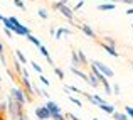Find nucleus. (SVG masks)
Listing matches in <instances>:
<instances>
[{
	"mask_svg": "<svg viewBox=\"0 0 133 120\" xmlns=\"http://www.w3.org/2000/svg\"><path fill=\"white\" fill-rule=\"evenodd\" d=\"M52 9H54V10H59V12H61L62 15H64L66 19H68L69 22L72 24V26H76L74 12H72V9H71V7H68L66 3H61V2H54V3H52Z\"/></svg>",
	"mask_w": 133,
	"mask_h": 120,
	"instance_id": "f257e3e1",
	"label": "nucleus"
},
{
	"mask_svg": "<svg viewBox=\"0 0 133 120\" xmlns=\"http://www.w3.org/2000/svg\"><path fill=\"white\" fill-rule=\"evenodd\" d=\"M10 97H12L14 100L17 101V103H22V105L27 101V100H25V95H24V91H22V88H20V86H17V88L14 86L12 91H10Z\"/></svg>",
	"mask_w": 133,
	"mask_h": 120,
	"instance_id": "f03ea898",
	"label": "nucleus"
},
{
	"mask_svg": "<svg viewBox=\"0 0 133 120\" xmlns=\"http://www.w3.org/2000/svg\"><path fill=\"white\" fill-rule=\"evenodd\" d=\"M93 64L96 66V68L99 69V71L103 73V75L106 76V78H111V76L115 75V73H113V69H110V68H108L106 64H103V63H101V61H93Z\"/></svg>",
	"mask_w": 133,
	"mask_h": 120,
	"instance_id": "7ed1b4c3",
	"label": "nucleus"
},
{
	"mask_svg": "<svg viewBox=\"0 0 133 120\" xmlns=\"http://www.w3.org/2000/svg\"><path fill=\"white\" fill-rule=\"evenodd\" d=\"M10 31H12L14 34H17V36H27V34L30 32L29 29H27L25 26H22V24H15V26H10Z\"/></svg>",
	"mask_w": 133,
	"mask_h": 120,
	"instance_id": "20e7f679",
	"label": "nucleus"
},
{
	"mask_svg": "<svg viewBox=\"0 0 133 120\" xmlns=\"http://www.w3.org/2000/svg\"><path fill=\"white\" fill-rule=\"evenodd\" d=\"M36 117L39 118V120H47L49 117H51V112L47 110V107H37L36 108Z\"/></svg>",
	"mask_w": 133,
	"mask_h": 120,
	"instance_id": "39448f33",
	"label": "nucleus"
},
{
	"mask_svg": "<svg viewBox=\"0 0 133 120\" xmlns=\"http://www.w3.org/2000/svg\"><path fill=\"white\" fill-rule=\"evenodd\" d=\"M96 42H98V44H99L101 47H103V49H104V51H106L110 56H113V58H118V51L113 47V46H110V44H104V42L101 41V39H98V37H96Z\"/></svg>",
	"mask_w": 133,
	"mask_h": 120,
	"instance_id": "423d86ee",
	"label": "nucleus"
},
{
	"mask_svg": "<svg viewBox=\"0 0 133 120\" xmlns=\"http://www.w3.org/2000/svg\"><path fill=\"white\" fill-rule=\"evenodd\" d=\"M79 29H81V31H83V32H84L88 37H91V39H96V34H94V31L91 29L88 24H81V26H79Z\"/></svg>",
	"mask_w": 133,
	"mask_h": 120,
	"instance_id": "0eeeda50",
	"label": "nucleus"
},
{
	"mask_svg": "<svg viewBox=\"0 0 133 120\" xmlns=\"http://www.w3.org/2000/svg\"><path fill=\"white\" fill-rule=\"evenodd\" d=\"M115 9H116V5L113 2H103L98 7V10H101V12H104V10H115Z\"/></svg>",
	"mask_w": 133,
	"mask_h": 120,
	"instance_id": "6e6552de",
	"label": "nucleus"
},
{
	"mask_svg": "<svg viewBox=\"0 0 133 120\" xmlns=\"http://www.w3.org/2000/svg\"><path fill=\"white\" fill-rule=\"evenodd\" d=\"M45 107H47V110H49V112H51V115H52V113H57V112H61L59 105H57V103H54V101H47V103H45Z\"/></svg>",
	"mask_w": 133,
	"mask_h": 120,
	"instance_id": "1a4fd4ad",
	"label": "nucleus"
},
{
	"mask_svg": "<svg viewBox=\"0 0 133 120\" xmlns=\"http://www.w3.org/2000/svg\"><path fill=\"white\" fill-rule=\"evenodd\" d=\"M88 78H89V85H91L93 88H98V86L101 85V83H99V80L94 76V73H93V71H89V73H88Z\"/></svg>",
	"mask_w": 133,
	"mask_h": 120,
	"instance_id": "9d476101",
	"label": "nucleus"
},
{
	"mask_svg": "<svg viewBox=\"0 0 133 120\" xmlns=\"http://www.w3.org/2000/svg\"><path fill=\"white\" fill-rule=\"evenodd\" d=\"M71 64H72V68H79V66H81V61H79V58H78V51H72V54H71Z\"/></svg>",
	"mask_w": 133,
	"mask_h": 120,
	"instance_id": "9b49d317",
	"label": "nucleus"
},
{
	"mask_svg": "<svg viewBox=\"0 0 133 120\" xmlns=\"http://www.w3.org/2000/svg\"><path fill=\"white\" fill-rule=\"evenodd\" d=\"M0 61H2V66H9V63H7V58H5V46L0 42Z\"/></svg>",
	"mask_w": 133,
	"mask_h": 120,
	"instance_id": "f8f14e48",
	"label": "nucleus"
},
{
	"mask_svg": "<svg viewBox=\"0 0 133 120\" xmlns=\"http://www.w3.org/2000/svg\"><path fill=\"white\" fill-rule=\"evenodd\" d=\"M78 58H79V61H81V66H83V68L89 66V63H88V59H86V54L83 52V49H79V51H78Z\"/></svg>",
	"mask_w": 133,
	"mask_h": 120,
	"instance_id": "ddd939ff",
	"label": "nucleus"
},
{
	"mask_svg": "<svg viewBox=\"0 0 133 120\" xmlns=\"http://www.w3.org/2000/svg\"><path fill=\"white\" fill-rule=\"evenodd\" d=\"M62 34H72V31H71V29H66V27H59V29H57V32L54 34V36H56V39H61V36H62Z\"/></svg>",
	"mask_w": 133,
	"mask_h": 120,
	"instance_id": "4468645a",
	"label": "nucleus"
},
{
	"mask_svg": "<svg viewBox=\"0 0 133 120\" xmlns=\"http://www.w3.org/2000/svg\"><path fill=\"white\" fill-rule=\"evenodd\" d=\"M98 107H99L101 108V110H103V112H106V113H113V112H115V107H113V105H108V103H101V105H98Z\"/></svg>",
	"mask_w": 133,
	"mask_h": 120,
	"instance_id": "2eb2a0df",
	"label": "nucleus"
},
{
	"mask_svg": "<svg viewBox=\"0 0 133 120\" xmlns=\"http://www.w3.org/2000/svg\"><path fill=\"white\" fill-rule=\"evenodd\" d=\"M111 115H113L115 120H128V118H130L127 113H121V112H113Z\"/></svg>",
	"mask_w": 133,
	"mask_h": 120,
	"instance_id": "dca6fc26",
	"label": "nucleus"
},
{
	"mask_svg": "<svg viewBox=\"0 0 133 120\" xmlns=\"http://www.w3.org/2000/svg\"><path fill=\"white\" fill-rule=\"evenodd\" d=\"M101 41H103L104 44H110V46H113V47H116V42H115V39H111L110 36H104Z\"/></svg>",
	"mask_w": 133,
	"mask_h": 120,
	"instance_id": "f3484780",
	"label": "nucleus"
},
{
	"mask_svg": "<svg viewBox=\"0 0 133 120\" xmlns=\"http://www.w3.org/2000/svg\"><path fill=\"white\" fill-rule=\"evenodd\" d=\"M25 37H27V39H29L30 42H32V44H34V46H41V41H39V39H37V37H34V36H32V34H30V32H29V34H27V36H25Z\"/></svg>",
	"mask_w": 133,
	"mask_h": 120,
	"instance_id": "a211bd4d",
	"label": "nucleus"
},
{
	"mask_svg": "<svg viewBox=\"0 0 133 120\" xmlns=\"http://www.w3.org/2000/svg\"><path fill=\"white\" fill-rule=\"evenodd\" d=\"M37 47H39V52H41V54L44 56L45 59H47V58H51V56H49V51L45 49V46H42V44H41V46H37Z\"/></svg>",
	"mask_w": 133,
	"mask_h": 120,
	"instance_id": "6ab92c4d",
	"label": "nucleus"
},
{
	"mask_svg": "<svg viewBox=\"0 0 133 120\" xmlns=\"http://www.w3.org/2000/svg\"><path fill=\"white\" fill-rule=\"evenodd\" d=\"M14 54H15V56H17V59H19V61H20V63H27V58H25V56H24V54H22V52H20V51H19V49H17V51H15V52H14Z\"/></svg>",
	"mask_w": 133,
	"mask_h": 120,
	"instance_id": "aec40b11",
	"label": "nucleus"
},
{
	"mask_svg": "<svg viewBox=\"0 0 133 120\" xmlns=\"http://www.w3.org/2000/svg\"><path fill=\"white\" fill-rule=\"evenodd\" d=\"M54 73L57 75V78H59V80H64V76H66V75H64V71H62L61 68H56V66H54Z\"/></svg>",
	"mask_w": 133,
	"mask_h": 120,
	"instance_id": "412c9836",
	"label": "nucleus"
},
{
	"mask_svg": "<svg viewBox=\"0 0 133 120\" xmlns=\"http://www.w3.org/2000/svg\"><path fill=\"white\" fill-rule=\"evenodd\" d=\"M51 117H52V120H68V118L64 117V115L61 113V112H57V113H52Z\"/></svg>",
	"mask_w": 133,
	"mask_h": 120,
	"instance_id": "4be33fe9",
	"label": "nucleus"
},
{
	"mask_svg": "<svg viewBox=\"0 0 133 120\" xmlns=\"http://www.w3.org/2000/svg\"><path fill=\"white\" fill-rule=\"evenodd\" d=\"M30 66H32V68H34V71H37V73H39V75H41V73H42V68H41V66L37 64L36 61H30Z\"/></svg>",
	"mask_w": 133,
	"mask_h": 120,
	"instance_id": "5701e85b",
	"label": "nucleus"
},
{
	"mask_svg": "<svg viewBox=\"0 0 133 120\" xmlns=\"http://www.w3.org/2000/svg\"><path fill=\"white\" fill-rule=\"evenodd\" d=\"M37 14H39V17H42V19H47V17H49V14H47V10H45V9H39V10H37Z\"/></svg>",
	"mask_w": 133,
	"mask_h": 120,
	"instance_id": "b1692460",
	"label": "nucleus"
},
{
	"mask_svg": "<svg viewBox=\"0 0 133 120\" xmlns=\"http://www.w3.org/2000/svg\"><path fill=\"white\" fill-rule=\"evenodd\" d=\"M69 101H72V103L76 105V107H79V108H83V103L78 100V98H74V97H69Z\"/></svg>",
	"mask_w": 133,
	"mask_h": 120,
	"instance_id": "393cba45",
	"label": "nucleus"
},
{
	"mask_svg": "<svg viewBox=\"0 0 133 120\" xmlns=\"http://www.w3.org/2000/svg\"><path fill=\"white\" fill-rule=\"evenodd\" d=\"M83 7H84V0H79V2L76 3V7H72V12H74V10H81Z\"/></svg>",
	"mask_w": 133,
	"mask_h": 120,
	"instance_id": "a878e982",
	"label": "nucleus"
},
{
	"mask_svg": "<svg viewBox=\"0 0 133 120\" xmlns=\"http://www.w3.org/2000/svg\"><path fill=\"white\" fill-rule=\"evenodd\" d=\"M39 80H41V83L44 85V86H49V80L45 78V76L42 75V73H41V76H39Z\"/></svg>",
	"mask_w": 133,
	"mask_h": 120,
	"instance_id": "bb28decb",
	"label": "nucleus"
},
{
	"mask_svg": "<svg viewBox=\"0 0 133 120\" xmlns=\"http://www.w3.org/2000/svg\"><path fill=\"white\" fill-rule=\"evenodd\" d=\"M14 3H15V5L19 7L20 10H25V5H24V2H22V0H14Z\"/></svg>",
	"mask_w": 133,
	"mask_h": 120,
	"instance_id": "cd10ccee",
	"label": "nucleus"
},
{
	"mask_svg": "<svg viewBox=\"0 0 133 120\" xmlns=\"http://www.w3.org/2000/svg\"><path fill=\"white\" fill-rule=\"evenodd\" d=\"M125 112H127V115L130 118H133V107H125Z\"/></svg>",
	"mask_w": 133,
	"mask_h": 120,
	"instance_id": "c85d7f7f",
	"label": "nucleus"
},
{
	"mask_svg": "<svg viewBox=\"0 0 133 120\" xmlns=\"http://www.w3.org/2000/svg\"><path fill=\"white\" fill-rule=\"evenodd\" d=\"M111 91H113L115 95H120L121 90H120V86H118V85H113V86H111Z\"/></svg>",
	"mask_w": 133,
	"mask_h": 120,
	"instance_id": "c756f323",
	"label": "nucleus"
},
{
	"mask_svg": "<svg viewBox=\"0 0 133 120\" xmlns=\"http://www.w3.org/2000/svg\"><path fill=\"white\" fill-rule=\"evenodd\" d=\"M5 36H7V37H12V36H14V32H12L10 29H7V27H5Z\"/></svg>",
	"mask_w": 133,
	"mask_h": 120,
	"instance_id": "7c9ffc66",
	"label": "nucleus"
},
{
	"mask_svg": "<svg viewBox=\"0 0 133 120\" xmlns=\"http://www.w3.org/2000/svg\"><path fill=\"white\" fill-rule=\"evenodd\" d=\"M22 76L24 78H29V71H27V69H22Z\"/></svg>",
	"mask_w": 133,
	"mask_h": 120,
	"instance_id": "2f4dec72",
	"label": "nucleus"
},
{
	"mask_svg": "<svg viewBox=\"0 0 133 120\" xmlns=\"http://www.w3.org/2000/svg\"><path fill=\"white\" fill-rule=\"evenodd\" d=\"M120 2L127 3V5H133V0H120Z\"/></svg>",
	"mask_w": 133,
	"mask_h": 120,
	"instance_id": "473e14b6",
	"label": "nucleus"
},
{
	"mask_svg": "<svg viewBox=\"0 0 133 120\" xmlns=\"http://www.w3.org/2000/svg\"><path fill=\"white\" fill-rule=\"evenodd\" d=\"M15 120H27V115H25V113H24V115H20V117H17Z\"/></svg>",
	"mask_w": 133,
	"mask_h": 120,
	"instance_id": "72a5a7b5",
	"label": "nucleus"
},
{
	"mask_svg": "<svg viewBox=\"0 0 133 120\" xmlns=\"http://www.w3.org/2000/svg\"><path fill=\"white\" fill-rule=\"evenodd\" d=\"M127 14H128V15H133V9H128V10H127Z\"/></svg>",
	"mask_w": 133,
	"mask_h": 120,
	"instance_id": "f704fd0d",
	"label": "nucleus"
},
{
	"mask_svg": "<svg viewBox=\"0 0 133 120\" xmlns=\"http://www.w3.org/2000/svg\"><path fill=\"white\" fill-rule=\"evenodd\" d=\"M59 2H61V3H66V5H68V2H69V0H59Z\"/></svg>",
	"mask_w": 133,
	"mask_h": 120,
	"instance_id": "c9c22d12",
	"label": "nucleus"
},
{
	"mask_svg": "<svg viewBox=\"0 0 133 120\" xmlns=\"http://www.w3.org/2000/svg\"><path fill=\"white\" fill-rule=\"evenodd\" d=\"M101 2H110V0H101Z\"/></svg>",
	"mask_w": 133,
	"mask_h": 120,
	"instance_id": "e433bc0d",
	"label": "nucleus"
},
{
	"mask_svg": "<svg viewBox=\"0 0 133 120\" xmlns=\"http://www.w3.org/2000/svg\"><path fill=\"white\" fill-rule=\"evenodd\" d=\"M2 17H3V15H2V14H0V20H2Z\"/></svg>",
	"mask_w": 133,
	"mask_h": 120,
	"instance_id": "4c0bfd02",
	"label": "nucleus"
},
{
	"mask_svg": "<svg viewBox=\"0 0 133 120\" xmlns=\"http://www.w3.org/2000/svg\"><path fill=\"white\" fill-rule=\"evenodd\" d=\"M0 91H2V85H0Z\"/></svg>",
	"mask_w": 133,
	"mask_h": 120,
	"instance_id": "58836bf2",
	"label": "nucleus"
},
{
	"mask_svg": "<svg viewBox=\"0 0 133 120\" xmlns=\"http://www.w3.org/2000/svg\"><path fill=\"white\" fill-rule=\"evenodd\" d=\"M131 68H133V63H131Z\"/></svg>",
	"mask_w": 133,
	"mask_h": 120,
	"instance_id": "ea45409f",
	"label": "nucleus"
},
{
	"mask_svg": "<svg viewBox=\"0 0 133 120\" xmlns=\"http://www.w3.org/2000/svg\"><path fill=\"white\" fill-rule=\"evenodd\" d=\"M0 80H2V76H0Z\"/></svg>",
	"mask_w": 133,
	"mask_h": 120,
	"instance_id": "a19ab883",
	"label": "nucleus"
},
{
	"mask_svg": "<svg viewBox=\"0 0 133 120\" xmlns=\"http://www.w3.org/2000/svg\"><path fill=\"white\" fill-rule=\"evenodd\" d=\"M131 26H133V22H131Z\"/></svg>",
	"mask_w": 133,
	"mask_h": 120,
	"instance_id": "79ce46f5",
	"label": "nucleus"
},
{
	"mask_svg": "<svg viewBox=\"0 0 133 120\" xmlns=\"http://www.w3.org/2000/svg\"><path fill=\"white\" fill-rule=\"evenodd\" d=\"M94 120H98V118H94Z\"/></svg>",
	"mask_w": 133,
	"mask_h": 120,
	"instance_id": "37998d69",
	"label": "nucleus"
}]
</instances>
